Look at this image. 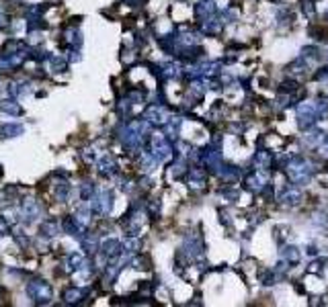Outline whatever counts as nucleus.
Returning a JSON list of instances; mask_svg holds the SVG:
<instances>
[{
	"label": "nucleus",
	"instance_id": "3",
	"mask_svg": "<svg viewBox=\"0 0 328 307\" xmlns=\"http://www.w3.org/2000/svg\"><path fill=\"white\" fill-rule=\"evenodd\" d=\"M281 256L285 258V260L289 262V264H297L299 258H301V254H299V250H297L295 246H287V248H283Z\"/></svg>",
	"mask_w": 328,
	"mask_h": 307
},
{
	"label": "nucleus",
	"instance_id": "1",
	"mask_svg": "<svg viewBox=\"0 0 328 307\" xmlns=\"http://www.w3.org/2000/svg\"><path fill=\"white\" fill-rule=\"evenodd\" d=\"M244 188L246 190H250V192H258V190H262V188H265V184H262V178L258 176V174L256 172H250L248 174V176L244 178Z\"/></svg>",
	"mask_w": 328,
	"mask_h": 307
},
{
	"label": "nucleus",
	"instance_id": "2",
	"mask_svg": "<svg viewBox=\"0 0 328 307\" xmlns=\"http://www.w3.org/2000/svg\"><path fill=\"white\" fill-rule=\"evenodd\" d=\"M299 199H301V192H299L297 188H293V186H291V188H285V192L279 196V201H281L283 205H297Z\"/></svg>",
	"mask_w": 328,
	"mask_h": 307
},
{
	"label": "nucleus",
	"instance_id": "4",
	"mask_svg": "<svg viewBox=\"0 0 328 307\" xmlns=\"http://www.w3.org/2000/svg\"><path fill=\"white\" fill-rule=\"evenodd\" d=\"M303 6H301V10H303V14H308V16H314V2H301Z\"/></svg>",
	"mask_w": 328,
	"mask_h": 307
}]
</instances>
